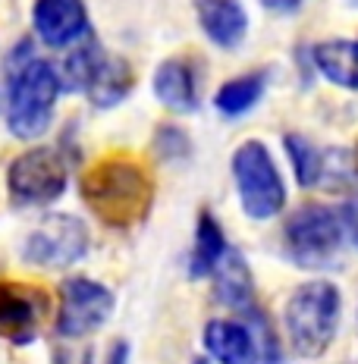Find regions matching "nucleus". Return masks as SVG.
Wrapping results in <instances>:
<instances>
[{"instance_id": "obj_1", "label": "nucleus", "mask_w": 358, "mask_h": 364, "mask_svg": "<svg viewBox=\"0 0 358 364\" xmlns=\"http://www.w3.org/2000/svg\"><path fill=\"white\" fill-rule=\"evenodd\" d=\"M82 201L110 230H132L144 223L154 204V182L139 161L126 154H110L98 161L82 176Z\"/></svg>"}, {"instance_id": "obj_2", "label": "nucleus", "mask_w": 358, "mask_h": 364, "mask_svg": "<svg viewBox=\"0 0 358 364\" xmlns=\"http://www.w3.org/2000/svg\"><path fill=\"white\" fill-rule=\"evenodd\" d=\"M63 95L57 66L35 54L28 41H19L6 60V129L16 139H38L51 129L57 97Z\"/></svg>"}, {"instance_id": "obj_3", "label": "nucleus", "mask_w": 358, "mask_h": 364, "mask_svg": "<svg viewBox=\"0 0 358 364\" xmlns=\"http://www.w3.org/2000/svg\"><path fill=\"white\" fill-rule=\"evenodd\" d=\"M342 317V295L330 279H311L289 295L283 308V327L289 346L299 358H321L337 339Z\"/></svg>"}, {"instance_id": "obj_4", "label": "nucleus", "mask_w": 358, "mask_h": 364, "mask_svg": "<svg viewBox=\"0 0 358 364\" xmlns=\"http://www.w3.org/2000/svg\"><path fill=\"white\" fill-rule=\"evenodd\" d=\"M233 179L239 204L251 220H270L286 208V182L264 141H242L233 151Z\"/></svg>"}, {"instance_id": "obj_5", "label": "nucleus", "mask_w": 358, "mask_h": 364, "mask_svg": "<svg viewBox=\"0 0 358 364\" xmlns=\"http://www.w3.org/2000/svg\"><path fill=\"white\" fill-rule=\"evenodd\" d=\"M342 239H346V223L342 214L324 208V204H302L295 214H289L283 226V245L286 255L299 267H321L337 257Z\"/></svg>"}, {"instance_id": "obj_6", "label": "nucleus", "mask_w": 358, "mask_h": 364, "mask_svg": "<svg viewBox=\"0 0 358 364\" xmlns=\"http://www.w3.org/2000/svg\"><path fill=\"white\" fill-rule=\"evenodd\" d=\"M70 170L54 148H32L6 166V195L13 208H44L66 192Z\"/></svg>"}, {"instance_id": "obj_7", "label": "nucleus", "mask_w": 358, "mask_h": 364, "mask_svg": "<svg viewBox=\"0 0 358 364\" xmlns=\"http://www.w3.org/2000/svg\"><path fill=\"white\" fill-rule=\"evenodd\" d=\"M91 248V232L75 214H51L44 217L41 226L28 232L22 257L32 267L44 270H63L79 264Z\"/></svg>"}, {"instance_id": "obj_8", "label": "nucleus", "mask_w": 358, "mask_h": 364, "mask_svg": "<svg viewBox=\"0 0 358 364\" xmlns=\"http://www.w3.org/2000/svg\"><path fill=\"white\" fill-rule=\"evenodd\" d=\"M113 292L98 279L88 277H70L60 283V308H57V321L54 330L60 339H82L88 333H95L98 327L107 323V317L113 314Z\"/></svg>"}, {"instance_id": "obj_9", "label": "nucleus", "mask_w": 358, "mask_h": 364, "mask_svg": "<svg viewBox=\"0 0 358 364\" xmlns=\"http://www.w3.org/2000/svg\"><path fill=\"white\" fill-rule=\"evenodd\" d=\"M32 26L48 48H70L91 32L85 0H35Z\"/></svg>"}, {"instance_id": "obj_10", "label": "nucleus", "mask_w": 358, "mask_h": 364, "mask_svg": "<svg viewBox=\"0 0 358 364\" xmlns=\"http://www.w3.org/2000/svg\"><path fill=\"white\" fill-rule=\"evenodd\" d=\"M41 311V292L13 283V279H0V339L13 346H28L38 336Z\"/></svg>"}, {"instance_id": "obj_11", "label": "nucleus", "mask_w": 358, "mask_h": 364, "mask_svg": "<svg viewBox=\"0 0 358 364\" xmlns=\"http://www.w3.org/2000/svg\"><path fill=\"white\" fill-rule=\"evenodd\" d=\"M204 348L220 364H261L255 330L230 317H214L204 323Z\"/></svg>"}, {"instance_id": "obj_12", "label": "nucleus", "mask_w": 358, "mask_h": 364, "mask_svg": "<svg viewBox=\"0 0 358 364\" xmlns=\"http://www.w3.org/2000/svg\"><path fill=\"white\" fill-rule=\"evenodd\" d=\"M195 13L201 22V32L211 44L223 50H233L246 41L248 16L239 0H195Z\"/></svg>"}, {"instance_id": "obj_13", "label": "nucleus", "mask_w": 358, "mask_h": 364, "mask_svg": "<svg viewBox=\"0 0 358 364\" xmlns=\"http://www.w3.org/2000/svg\"><path fill=\"white\" fill-rule=\"evenodd\" d=\"M154 95L167 110L173 113H195L198 110V85L195 70L189 60L170 57L154 70Z\"/></svg>"}, {"instance_id": "obj_14", "label": "nucleus", "mask_w": 358, "mask_h": 364, "mask_svg": "<svg viewBox=\"0 0 358 364\" xmlns=\"http://www.w3.org/2000/svg\"><path fill=\"white\" fill-rule=\"evenodd\" d=\"M311 60L327 82L346 91H358V41L349 38L321 41L311 48Z\"/></svg>"}, {"instance_id": "obj_15", "label": "nucleus", "mask_w": 358, "mask_h": 364, "mask_svg": "<svg viewBox=\"0 0 358 364\" xmlns=\"http://www.w3.org/2000/svg\"><path fill=\"white\" fill-rule=\"evenodd\" d=\"M226 255H230V245H226L220 220L211 210H201L195 223V248L192 257H189V277L192 279L214 277V270L223 264Z\"/></svg>"}, {"instance_id": "obj_16", "label": "nucleus", "mask_w": 358, "mask_h": 364, "mask_svg": "<svg viewBox=\"0 0 358 364\" xmlns=\"http://www.w3.org/2000/svg\"><path fill=\"white\" fill-rule=\"evenodd\" d=\"M214 295L223 305H230L236 311H248L251 299H255V283H251V270L236 248H230V255L223 257V264L214 270Z\"/></svg>"}, {"instance_id": "obj_17", "label": "nucleus", "mask_w": 358, "mask_h": 364, "mask_svg": "<svg viewBox=\"0 0 358 364\" xmlns=\"http://www.w3.org/2000/svg\"><path fill=\"white\" fill-rule=\"evenodd\" d=\"M104 60H107V50H104L98 41L85 38L70 57H63V63H60V70H57L60 82H63V91L88 95L91 82H95V75H98V70H101Z\"/></svg>"}, {"instance_id": "obj_18", "label": "nucleus", "mask_w": 358, "mask_h": 364, "mask_svg": "<svg viewBox=\"0 0 358 364\" xmlns=\"http://www.w3.org/2000/svg\"><path fill=\"white\" fill-rule=\"evenodd\" d=\"M132 82H135L132 66H129L123 57H110L107 54V60L101 63V70H98L95 82H91V88H88V97H91L95 107L110 110V107H117V104L123 101L129 91H132Z\"/></svg>"}, {"instance_id": "obj_19", "label": "nucleus", "mask_w": 358, "mask_h": 364, "mask_svg": "<svg viewBox=\"0 0 358 364\" xmlns=\"http://www.w3.org/2000/svg\"><path fill=\"white\" fill-rule=\"evenodd\" d=\"M264 73H248V75H236L226 85H220V91L214 95V107L223 113V117H242L255 107L264 97Z\"/></svg>"}, {"instance_id": "obj_20", "label": "nucleus", "mask_w": 358, "mask_h": 364, "mask_svg": "<svg viewBox=\"0 0 358 364\" xmlns=\"http://www.w3.org/2000/svg\"><path fill=\"white\" fill-rule=\"evenodd\" d=\"M283 148H286L289 164H293L295 179H299L302 188H311V186H317V182L324 179L327 157H324V151L317 148L315 141H308L299 132H289L283 139Z\"/></svg>"}, {"instance_id": "obj_21", "label": "nucleus", "mask_w": 358, "mask_h": 364, "mask_svg": "<svg viewBox=\"0 0 358 364\" xmlns=\"http://www.w3.org/2000/svg\"><path fill=\"white\" fill-rule=\"evenodd\" d=\"M54 364H95L88 348H54Z\"/></svg>"}, {"instance_id": "obj_22", "label": "nucleus", "mask_w": 358, "mask_h": 364, "mask_svg": "<svg viewBox=\"0 0 358 364\" xmlns=\"http://www.w3.org/2000/svg\"><path fill=\"white\" fill-rule=\"evenodd\" d=\"M342 223H346V236L352 239V245L358 248V198H352L342 208Z\"/></svg>"}, {"instance_id": "obj_23", "label": "nucleus", "mask_w": 358, "mask_h": 364, "mask_svg": "<svg viewBox=\"0 0 358 364\" xmlns=\"http://www.w3.org/2000/svg\"><path fill=\"white\" fill-rule=\"evenodd\" d=\"M270 13H295L302 6V0H261Z\"/></svg>"}, {"instance_id": "obj_24", "label": "nucleus", "mask_w": 358, "mask_h": 364, "mask_svg": "<svg viewBox=\"0 0 358 364\" xmlns=\"http://www.w3.org/2000/svg\"><path fill=\"white\" fill-rule=\"evenodd\" d=\"M126 355H129L126 343H113L110 346V364H126Z\"/></svg>"}, {"instance_id": "obj_25", "label": "nucleus", "mask_w": 358, "mask_h": 364, "mask_svg": "<svg viewBox=\"0 0 358 364\" xmlns=\"http://www.w3.org/2000/svg\"><path fill=\"white\" fill-rule=\"evenodd\" d=\"M192 364H211V358H195Z\"/></svg>"}, {"instance_id": "obj_26", "label": "nucleus", "mask_w": 358, "mask_h": 364, "mask_svg": "<svg viewBox=\"0 0 358 364\" xmlns=\"http://www.w3.org/2000/svg\"><path fill=\"white\" fill-rule=\"evenodd\" d=\"M355 364H358V361H355Z\"/></svg>"}]
</instances>
